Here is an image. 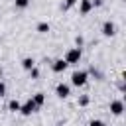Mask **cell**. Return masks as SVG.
<instances>
[{"label": "cell", "mask_w": 126, "mask_h": 126, "mask_svg": "<svg viewBox=\"0 0 126 126\" xmlns=\"http://www.w3.org/2000/svg\"><path fill=\"white\" fill-rule=\"evenodd\" d=\"M0 81H2V69H0Z\"/></svg>", "instance_id": "22"}, {"label": "cell", "mask_w": 126, "mask_h": 126, "mask_svg": "<svg viewBox=\"0 0 126 126\" xmlns=\"http://www.w3.org/2000/svg\"><path fill=\"white\" fill-rule=\"evenodd\" d=\"M30 2H32V0H14V6H16L18 10H26V8L30 6Z\"/></svg>", "instance_id": "12"}, {"label": "cell", "mask_w": 126, "mask_h": 126, "mask_svg": "<svg viewBox=\"0 0 126 126\" xmlns=\"http://www.w3.org/2000/svg\"><path fill=\"white\" fill-rule=\"evenodd\" d=\"M110 112H112L114 116H120V114L124 112V100H120V98L110 100Z\"/></svg>", "instance_id": "6"}, {"label": "cell", "mask_w": 126, "mask_h": 126, "mask_svg": "<svg viewBox=\"0 0 126 126\" xmlns=\"http://www.w3.org/2000/svg\"><path fill=\"white\" fill-rule=\"evenodd\" d=\"M100 32H102L104 37H112V35L116 33V24L110 22V20H106V22L102 24V30H100Z\"/></svg>", "instance_id": "4"}, {"label": "cell", "mask_w": 126, "mask_h": 126, "mask_svg": "<svg viewBox=\"0 0 126 126\" xmlns=\"http://www.w3.org/2000/svg\"><path fill=\"white\" fill-rule=\"evenodd\" d=\"M77 2H79V0H65V2L61 4V10H63V12H67V10H71Z\"/></svg>", "instance_id": "14"}, {"label": "cell", "mask_w": 126, "mask_h": 126, "mask_svg": "<svg viewBox=\"0 0 126 126\" xmlns=\"http://www.w3.org/2000/svg\"><path fill=\"white\" fill-rule=\"evenodd\" d=\"M89 126H106V124H104L102 120H91V122H89Z\"/></svg>", "instance_id": "17"}, {"label": "cell", "mask_w": 126, "mask_h": 126, "mask_svg": "<svg viewBox=\"0 0 126 126\" xmlns=\"http://www.w3.org/2000/svg\"><path fill=\"white\" fill-rule=\"evenodd\" d=\"M67 67H69V65H67L65 59H55V61L51 63V71H53V73H63Z\"/></svg>", "instance_id": "7"}, {"label": "cell", "mask_w": 126, "mask_h": 126, "mask_svg": "<svg viewBox=\"0 0 126 126\" xmlns=\"http://www.w3.org/2000/svg\"><path fill=\"white\" fill-rule=\"evenodd\" d=\"M35 30H37V32H39V33H47V32H49V30H51V28H49V24H47V22H39V24H37V28H35Z\"/></svg>", "instance_id": "13"}, {"label": "cell", "mask_w": 126, "mask_h": 126, "mask_svg": "<svg viewBox=\"0 0 126 126\" xmlns=\"http://www.w3.org/2000/svg\"><path fill=\"white\" fill-rule=\"evenodd\" d=\"M91 10H93L91 0H79V12H81V16H87Z\"/></svg>", "instance_id": "8"}, {"label": "cell", "mask_w": 126, "mask_h": 126, "mask_svg": "<svg viewBox=\"0 0 126 126\" xmlns=\"http://www.w3.org/2000/svg\"><path fill=\"white\" fill-rule=\"evenodd\" d=\"M81 57H83V51H81V47H71V49H67L65 51V61H67V65H77L79 61H81Z\"/></svg>", "instance_id": "2"}, {"label": "cell", "mask_w": 126, "mask_h": 126, "mask_svg": "<svg viewBox=\"0 0 126 126\" xmlns=\"http://www.w3.org/2000/svg\"><path fill=\"white\" fill-rule=\"evenodd\" d=\"M20 106H22V102L16 100V98H12V100L8 102V110H10V112H20Z\"/></svg>", "instance_id": "9"}, {"label": "cell", "mask_w": 126, "mask_h": 126, "mask_svg": "<svg viewBox=\"0 0 126 126\" xmlns=\"http://www.w3.org/2000/svg\"><path fill=\"white\" fill-rule=\"evenodd\" d=\"M75 43H77V47H83V43H85V39H83L81 35H77V37H75Z\"/></svg>", "instance_id": "18"}, {"label": "cell", "mask_w": 126, "mask_h": 126, "mask_svg": "<svg viewBox=\"0 0 126 126\" xmlns=\"http://www.w3.org/2000/svg\"><path fill=\"white\" fill-rule=\"evenodd\" d=\"M91 4H93V8H100L104 2H102V0H91Z\"/></svg>", "instance_id": "19"}, {"label": "cell", "mask_w": 126, "mask_h": 126, "mask_svg": "<svg viewBox=\"0 0 126 126\" xmlns=\"http://www.w3.org/2000/svg\"><path fill=\"white\" fill-rule=\"evenodd\" d=\"M118 89H120L122 93L126 91V85H124V79H120V81H118Z\"/></svg>", "instance_id": "21"}, {"label": "cell", "mask_w": 126, "mask_h": 126, "mask_svg": "<svg viewBox=\"0 0 126 126\" xmlns=\"http://www.w3.org/2000/svg\"><path fill=\"white\" fill-rule=\"evenodd\" d=\"M55 94H57L59 98H67V96L71 94V87H69L67 83H57V87H55Z\"/></svg>", "instance_id": "5"}, {"label": "cell", "mask_w": 126, "mask_h": 126, "mask_svg": "<svg viewBox=\"0 0 126 126\" xmlns=\"http://www.w3.org/2000/svg\"><path fill=\"white\" fill-rule=\"evenodd\" d=\"M37 108H39V106L33 102V98H28V100L20 106V114H22V116H32L33 112H37Z\"/></svg>", "instance_id": "3"}, {"label": "cell", "mask_w": 126, "mask_h": 126, "mask_svg": "<svg viewBox=\"0 0 126 126\" xmlns=\"http://www.w3.org/2000/svg\"><path fill=\"white\" fill-rule=\"evenodd\" d=\"M22 67H24L26 71H30L32 67H35V61H33L32 57H24V59H22Z\"/></svg>", "instance_id": "10"}, {"label": "cell", "mask_w": 126, "mask_h": 126, "mask_svg": "<svg viewBox=\"0 0 126 126\" xmlns=\"http://www.w3.org/2000/svg\"><path fill=\"white\" fill-rule=\"evenodd\" d=\"M89 102H91L89 94H81V96H79V106H87Z\"/></svg>", "instance_id": "15"}, {"label": "cell", "mask_w": 126, "mask_h": 126, "mask_svg": "<svg viewBox=\"0 0 126 126\" xmlns=\"http://www.w3.org/2000/svg\"><path fill=\"white\" fill-rule=\"evenodd\" d=\"M32 98H33V102H35L37 106H43V102H45V93H35Z\"/></svg>", "instance_id": "11"}, {"label": "cell", "mask_w": 126, "mask_h": 126, "mask_svg": "<svg viewBox=\"0 0 126 126\" xmlns=\"http://www.w3.org/2000/svg\"><path fill=\"white\" fill-rule=\"evenodd\" d=\"M30 77H32V79H39V69H37V67H32V69H30Z\"/></svg>", "instance_id": "16"}, {"label": "cell", "mask_w": 126, "mask_h": 126, "mask_svg": "<svg viewBox=\"0 0 126 126\" xmlns=\"http://www.w3.org/2000/svg\"><path fill=\"white\" fill-rule=\"evenodd\" d=\"M4 94H6V85H4L2 81H0V98H2Z\"/></svg>", "instance_id": "20"}, {"label": "cell", "mask_w": 126, "mask_h": 126, "mask_svg": "<svg viewBox=\"0 0 126 126\" xmlns=\"http://www.w3.org/2000/svg\"><path fill=\"white\" fill-rule=\"evenodd\" d=\"M87 79H89V73L85 69H77L71 73V85L73 87H85L87 85Z\"/></svg>", "instance_id": "1"}]
</instances>
